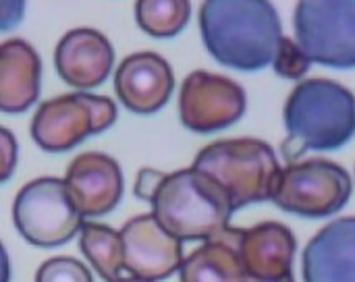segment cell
<instances>
[{
  "instance_id": "obj_24",
  "label": "cell",
  "mask_w": 355,
  "mask_h": 282,
  "mask_svg": "<svg viewBox=\"0 0 355 282\" xmlns=\"http://www.w3.org/2000/svg\"><path fill=\"white\" fill-rule=\"evenodd\" d=\"M25 15V0H0V31L12 29Z\"/></svg>"
},
{
  "instance_id": "obj_16",
  "label": "cell",
  "mask_w": 355,
  "mask_h": 282,
  "mask_svg": "<svg viewBox=\"0 0 355 282\" xmlns=\"http://www.w3.org/2000/svg\"><path fill=\"white\" fill-rule=\"evenodd\" d=\"M42 62L33 46L25 39L0 44V110L8 114L25 112L40 96Z\"/></svg>"
},
{
  "instance_id": "obj_10",
  "label": "cell",
  "mask_w": 355,
  "mask_h": 282,
  "mask_svg": "<svg viewBox=\"0 0 355 282\" xmlns=\"http://www.w3.org/2000/svg\"><path fill=\"white\" fill-rule=\"evenodd\" d=\"M123 270L146 281H166L183 264V241L173 237L154 216L131 218L121 231Z\"/></svg>"
},
{
  "instance_id": "obj_7",
  "label": "cell",
  "mask_w": 355,
  "mask_h": 282,
  "mask_svg": "<svg viewBox=\"0 0 355 282\" xmlns=\"http://www.w3.org/2000/svg\"><path fill=\"white\" fill-rule=\"evenodd\" d=\"M352 189V177L343 166L322 158L295 160L281 170L272 202L289 214L324 218L349 202Z\"/></svg>"
},
{
  "instance_id": "obj_23",
  "label": "cell",
  "mask_w": 355,
  "mask_h": 282,
  "mask_svg": "<svg viewBox=\"0 0 355 282\" xmlns=\"http://www.w3.org/2000/svg\"><path fill=\"white\" fill-rule=\"evenodd\" d=\"M162 177H164V173H160V170L141 168L137 173V181H135V187H133L135 197L141 200V202H150L154 191H156V187H158V183L162 181Z\"/></svg>"
},
{
  "instance_id": "obj_11",
  "label": "cell",
  "mask_w": 355,
  "mask_h": 282,
  "mask_svg": "<svg viewBox=\"0 0 355 282\" xmlns=\"http://www.w3.org/2000/svg\"><path fill=\"white\" fill-rule=\"evenodd\" d=\"M62 181L83 218L108 214L123 197V173L108 154L85 152L77 156Z\"/></svg>"
},
{
  "instance_id": "obj_6",
  "label": "cell",
  "mask_w": 355,
  "mask_h": 282,
  "mask_svg": "<svg viewBox=\"0 0 355 282\" xmlns=\"http://www.w3.org/2000/svg\"><path fill=\"white\" fill-rule=\"evenodd\" d=\"M116 121V104L106 96L75 91L44 102L31 121V137L52 154L67 152Z\"/></svg>"
},
{
  "instance_id": "obj_12",
  "label": "cell",
  "mask_w": 355,
  "mask_h": 282,
  "mask_svg": "<svg viewBox=\"0 0 355 282\" xmlns=\"http://www.w3.org/2000/svg\"><path fill=\"white\" fill-rule=\"evenodd\" d=\"M173 87V69L156 52L129 54L114 73V89L121 104L137 114L158 112L171 100Z\"/></svg>"
},
{
  "instance_id": "obj_9",
  "label": "cell",
  "mask_w": 355,
  "mask_h": 282,
  "mask_svg": "<svg viewBox=\"0 0 355 282\" xmlns=\"http://www.w3.org/2000/svg\"><path fill=\"white\" fill-rule=\"evenodd\" d=\"M245 89L223 75L193 71L179 91L181 123L196 133H212L235 125L245 114Z\"/></svg>"
},
{
  "instance_id": "obj_18",
  "label": "cell",
  "mask_w": 355,
  "mask_h": 282,
  "mask_svg": "<svg viewBox=\"0 0 355 282\" xmlns=\"http://www.w3.org/2000/svg\"><path fill=\"white\" fill-rule=\"evenodd\" d=\"M79 249L92 268L104 279L114 281L123 272V239L121 233L106 224L83 222L79 231Z\"/></svg>"
},
{
  "instance_id": "obj_14",
  "label": "cell",
  "mask_w": 355,
  "mask_h": 282,
  "mask_svg": "<svg viewBox=\"0 0 355 282\" xmlns=\"http://www.w3.org/2000/svg\"><path fill=\"white\" fill-rule=\"evenodd\" d=\"M304 282H355V216L320 229L304 252Z\"/></svg>"
},
{
  "instance_id": "obj_3",
  "label": "cell",
  "mask_w": 355,
  "mask_h": 282,
  "mask_svg": "<svg viewBox=\"0 0 355 282\" xmlns=\"http://www.w3.org/2000/svg\"><path fill=\"white\" fill-rule=\"evenodd\" d=\"M148 204L152 216L179 241H206L218 235L235 212L229 193L193 166L164 173Z\"/></svg>"
},
{
  "instance_id": "obj_5",
  "label": "cell",
  "mask_w": 355,
  "mask_h": 282,
  "mask_svg": "<svg viewBox=\"0 0 355 282\" xmlns=\"http://www.w3.org/2000/svg\"><path fill=\"white\" fill-rule=\"evenodd\" d=\"M12 222L19 235L35 247H56L79 235L83 216L67 185L56 177L33 179L12 202Z\"/></svg>"
},
{
  "instance_id": "obj_8",
  "label": "cell",
  "mask_w": 355,
  "mask_h": 282,
  "mask_svg": "<svg viewBox=\"0 0 355 282\" xmlns=\"http://www.w3.org/2000/svg\"><path fill=\"white\" fill-rule=\"evenodd\" d=\"M293 29L312 62L355 69V0H297Z\"/></svg>"
},
{
  "instance_id": "obj_20",
  "label": "cell",
  "mask_w": 355,
  "mask_h": 282,
  "mask_svg": "<svg viewBox=\"0 0 355 282\" xmlns=\"http://www.w3.org/2000/svg\"><path fill=\"white\" fill-rule=\"evenodd\" d=\"M270 64L279 77L297 81V79H304L308 71L312 69V58L304 52V48L295 39L283 35L279 39V46L275 50Z\"/></svg>"
},
{
  "instance_id": "obj_15",
  "label": "cell",
  "mask_w": 355,
  "mask_h": 282,
  "mask_svg": "<svg viewBox=\"0 0 355 282\" xmlns=\"http://www.w3.org/2000/svg\"><path fill=\"white\" fill-rule=\"evenodd\" d=\"M297 241L295 235L279 222H262L241 229V262L245 276L281 279L293 274Z\"/></svg>"
},
{
  "instance_id": "obj_2",
  "label": "cell",
  "mask_w": 355,
  "mask_h": 282,
  "mask_svg": "<svg viewBox=\"0 0 355 282\" xmlns=\"http://www.w3.org/2000/svg\"><path fill=\"white\" fill-rule=\"evenodd\" d=\"M283 156L289 162L306 152H329L355 137V96L331 79H306L289 94L283 110Z\"/></svg>"
},
{
  "instance_id": "obj_26",
  "label": "cell",
  "mask_w": 355,
  "mask_h": 282,
  "mask_svg": "<svg viewBox=\"0 0 355 282\" xmlns=\"http://www.w3.org/2000/svg\"><path fill=\"white\" fill-rule=\"evenodd\" d=\"M243 282H295L293 281V274H287V276H281V279H254V276H245Z\"/></svg>"
},
{
  "instance_id": "obj_25",
  "label": "cell",
  "mask_w": 355,
  "mask_h": 282,
  "mask_svg": "<svg viewBox=\"0 0 355 282\" xmlns=\"http://www.w3.org/2000/svg\"><path fill=\"white\" fill-rule=\"evenodd\" d=\"M0 282H10V262L2 241H0Z\"/></svg>"
},
{
  "instance_id": "obj_21",
  "label": "cell",
  "mask_w": 355,
  "mask_h": 282,
  "mask_svg": "<svg viewBox=\"0 0 355 282\" xmlns=\"http://www.w3.org/2000/svg\"><path fill=\"white\" fill-rule=\"evenodd\" d=\"M35 282H94V279L79 260L56 256L37 268Z\"/></svg>"
},
{
  "instance_id": "obj_22",
  "label": "cell",
  "mask_w": 355,
  "mask_h": 282,
  "mask_svg": "<svg viewBox=\"0 0 355 282\" xmlns=\"http://www.w3.org/2000/svg\"><path fill=\"white\" fill-rule=\"evenodd\" d=\"M17 160H19L17 139L8 129L0 127V183L10 179V175L17 168Z\"/></svg>"
},
{
  "instance_id": "obj_17",
  "label": "cell",
  "mask_w": 355,
  "mask_h": 282,
  "mask_svg": "<svg viewBox=\"0 0 355 282\" xmlns=\"http://www.w3.org/2000/svg\"><path fill=\"white\" fill-rule=\"evenodd\" d=\"M241 229L227 227L193 249L179 268V282H243Z\"/></svg>"
},
{
  "instance_id": "obj_13",
  "label": "cell",
  "mask_w": 355,
  "mask_h": 282,
  "mask_svg": "<svg viewBox=\"0 0 355 282\" xmlns=\"http://www.w3.org/2000/svg\"><path fill=\"white\" fill-rule=\"evenodd\" d=\"M58 77L81 91L94 89L106 81L114 64V50L104 33L92 27H79L64 33L54 52Z\"/></svg>"
},
{
  "instance_id": "obj_27",
  "label": "cell",
  "mask_w": 355,
  "mask_h": 282,
  "mask_svg": "<svg viewBox=\"0 0 355 282\" xmlns=\"http://www.w3.org/2000/svg\"><path fill=\"white\" fill-rule=\"evenodd\" d=\"M108 282H152V281H146V279H139V276H127V279L119 276V279H114V281H108Z\"/></svg>"
},
{
  "instance_id": "obj_4",
  "label": "cell",
  "mask_w": 355,
  "mask_h": 282,
  "mask_svg": "<svg viewBox=\"0 0 355 282\" xmlns=\"http://www.w3.org/2000/svg\"><path fill=\"white\" fill-rule=\"evenodd\" d=\"M191 166L210 175L229 193L233 210L272 202L283 170L275 150L252 137L214 141L200 150Z\"/></svg>"
},
{
  "instance_id": "obj_1",
  "label": "cell",
  "mask_w": 355,
  "mask_h": 282,
  "mask_svg": "<svg viewBox=\"0 0 355 282\" xmlns=\"http://www.w3.org/2000/svg\"><path fill=\"white\" fill-rule=\"evenodd\" d=\"M200 33L216 62L252 73L272 62L283 27L270 0H204Z\"/></svg>"
},
{
  "instance_id": "obj_19",
  "label": "cell",
  "mask_w": 355,
  "mask_h": 282,
  "mask_svg": "<svg viewBox=\"0 0 355 282\" xmlns=\"http://www.w3.org/2000/svg\"><path fill=\"white\" fill-rule=\"evenodd\" d=\"M191 17L189 0H137L135 21L152 37H175Z\"/></svg>"
}]
</instances>
